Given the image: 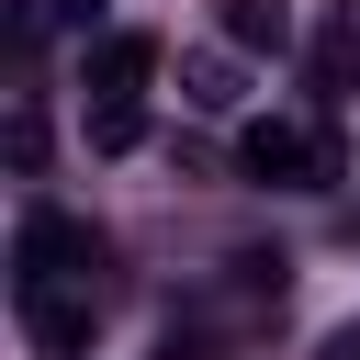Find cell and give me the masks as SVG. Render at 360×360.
I'll use <instances>...</instances> for the list:
<instances>
[{
  "mask_svg": "<svg viewBox=\"0 0 360 360\" xmlns=\"http://www.w3.org/2000/svg\"><path fill=\"white\" fill-rule=\"evenodd\" d=\"M214 34L236 56H292V11L281 0H214Z\"/></svg>",
  "mask_w": 360,
  "mask_h": 360,
  "instance_id": "cell-7",
  "label": "cell"
},
{
  "mask_svg": "<svg viewBox=\"0 0 360 360\" xmlns=\"http://www.w3.org/2000/svg\"><path fill=\"white\" fill-rule=\"evenodd\" d=\"M158 79V34H90V90L101 101H135Z\"/></svg>",
  "mask_w": 360,
  "mask_h": 360,
  "instance_id": "cell-5",
  "label": "cell"
},
{
  "mask_svg": "<svg viewBox=\"0 0 360 360\" xmlns=\"http://www.w3.org/2000/svg\"><path fill=\"white\" fill-rule=\"evenodd\" d=\"M112 248H101V225L90 214H56V202H34L22 214V236H11V292H45V281H79L90 292V270H101Z\"/></svg>",
  "mask_w": 360,
  "mask_h": 360,
  "instance_id": "cell-1",
  "label": "cell"
},
{
  "mask_svg": "<svg viewBox=\"0 0 360 360\" xmlns=\"http://www.w3.org/2000/svg\"><path fill=\"white\" fill-rule=\"evenodd\" d=\"M45 22H68V34H101V0H45Z\"/></svg>",
  "mask_w": 360,
  "mask_h": 360,
  "instance_id": "cell-11",
  "label": "cell"
},
{
  "mask_svg": "<svg viewBox=\"0 0 360 360\" xmlns=\"http://www.w3.org/2000/svg\"><path fill=\"white\" fill-rule=\"evenodd\" d=\"M315 90H326V101L360 90V0H338V11L315 22Z\"/></svg>",
  "mask_w": 360,
  "mask_h": 360,
  "instance_id": "cell-8",
  "label": "cell"
},
{
  "mask_svg": "<svg viewBox=\"0 0 360 360\" xmlns=\"http://www.w3.org/2000/svg\"><path fill=\"white\" fill-rule=\"evenodd\" d=\"M135 135H146V112H135V101H90V146H101V158H124Z\"/></svg>",
  "mask_w": 360,
  "mask_h": 360,
  "instance_id": "cell-9",
  "label": "cell"
},
{
  "mask_svg": "<svg viewBox=\"0 0 360 360\" xmlns=\"http://www.w3.org/2000/svg\"><path fill=\"white\" fill-rule=\"evenodd\" d=\"M180 101H191V112H236V101H248L236 45H191V56H180Z\"/></svg>",
  "mask_w": 360,
  "mask_h": 360,
  "instance_id": "cell-6",
  "label": "cell"
},
{
  "mask_svg": "<svg viewBox=\"0 0 360 360\" xmlns=\"http://www.w3.org/2000/svg\"><path fill=\"white\" fill-rule=\"evenodd\" d=\"M11 169H22V180H34V169H45V112H34V101H22V112H11Z\"/></svg>",
  "mask_w": 360,
  "mask_h": 360,
  "instance_id": "cell-10",
  "label": "cell"
},
{
  "mask_svg": "<svg viewBox=\"0 0 360 360\" xmlns=\"http://www.w3.org/2000/svg\"><path fill=\"white\" fill-rule=\"evenodd\" d=\"M22 304V338H34V360H90V338H101V292H68V281H45V292H11Z\"/></svg>",
  "mask_w": 360,
  "mask_h": 360,
  "instance_id": "cell-3",
  "label": "cell"
},
{
  "mask_svg": "<svg viewBox=\"0 0 360 360\" xmlns=\"http://www.w3.org/2000/svg\"><path fill=\"white\" fill-rule=\"evenodd\" d=\"M248 326H259V315H248L236 292H191V304L158 326V360H236V349H248Z\"/></svg>",
  "mask_w": 360,
  "mask_h": 360,
  "instance_id": "cell-4",
  "label": "cell"
},
{
  "mask_svg": "<svg viewBox=\"0 0 360 360\" xmlns=\"http://www.w3.org/2000/svg\"><path fill=\"white\" fill-rule=\"evenodd\" d=\"M315 360H360V326H326V338H315Z\"/></svg>",
  "mask_w": 360,
  "mask_h": 360,
  "instance_id": "cell-12",
  "label": "cell"
},
{
  "mask_svg": "<svg viewBox=\"0 0 360 360\" xmlns=\"http://www.w3.org/2000/svg\"><path fill=\"white\" fill-rule=\"evenodd\" d=\"M236 169L270 180V191H326V180H338V135H326V124H292V112H259V124L236 135Z\"/></svg>",
  "mask_w": 360,
  "mask_h": 360,
  "instance_id": "cell-2",
  "label": "cell"
}]
</instances>
